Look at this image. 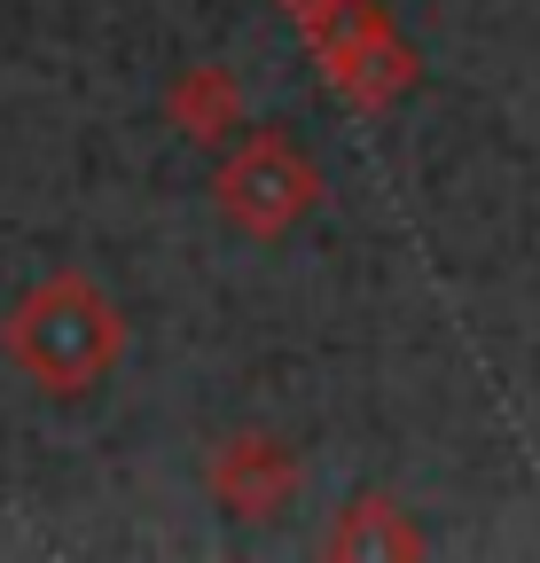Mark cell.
Here are the masks:
<instances>
[{"label":"cell","mask_w":540,"mask_h":563,"mask_svg":"<svg viewBox=\"0 0 540 563\" xmlns=\"http://www.w3.org/2000/svg\"><path fill=\"white\" fill-rule=\"evenodd\" d=\"M0 344H9V361L24 368L32 391L47 399H87L95 384L118 376L125 361V313L118 298L102 290V282L87 274H47L32 282V290L9 306V321H0Z\"/></svg>","instance_id":"obj_1"},{"label":"cell","mask_w":540,"mask_h":563,"mask_svg":"<svg viewBox=\"0 0 540 563\" xmlns=\"http://www.w3.org/2000/svg\"><path fill=\"white\" fill-rule=\"evenodd\" d=\"M313 203H321V165L298 150L283 125H243L220 150L212 211L243 243H283L290 228L313 220Z\"/></svg>","instance_id":"obj_2"},{"label":"cell","mask_w":540,"mask_h":563,"mask_svg":"<svg viewBox=\"0 0 540 563\" xmlns=\"http://www.w3.org/2000/svg\"><path fill=\"white\" fill-rule=\"evenodd\" d=\"M298 40L313 47L329 95L353 110H392L423 79V63H416L408 32L384 16V0H329L313 24H298Z\"/></svg>","instance_id":"obj_3"},{"label":"cell","mask_w":540,"mask_h":563,"mask_svg":"<svg viewBox=\"0 0 540 563\" xmlns=\"http://www.w3.org/2000/svg\"><path fill=\"white\" fill-rule=\"evenodd\" d=\"M205 485H212V501L235 517V525H275L290 501H298V485H306V462L275 439V431H228L205 462Z\"/></svg>","instance_id":"obj_4"},{"label":"cell","mask_w":540,"mask_h":563,"mask_svg":"<svg viewBox=\"0 0 540 563\" xmlns=\"http://www.w3.org/2000/svg\"><path fill=\"white\" fill-rule=\"evenodd\" d=\"M321 555L329 563H408V555H423V532L392 493H353L337 509V525L321 532Z\"/></svg>","instance_id":"obj_5"},{"label":"cell","mask_w":540,"mask_h":563,"mask_svg":"<svg viewBox=\"0 0 540 563\" xmlns=\"http://www.w3.org/2000/svg\"><path fill=\"white\" fill-rule=\"evenodd\" d=\"M165 118L180 141H196V150H228V141L243 133V87L228 63H188L180 79L165 87Z\"/></svg>","instance_id":"obj_6"},{"label":"cell","mask_w":540,"mask_h":563,"mask_svg":"<svg viewBox=\"0 0 540 563\" xmlns=\"http://www.w3.org/2000/svg\"><path fill=\"white\" fill-rule=\"evenodd\" d=\"M321 9H329V0H283V16H290V24H313Z\"/></svg>","instance_id":"obj_7"}]
</instances>
